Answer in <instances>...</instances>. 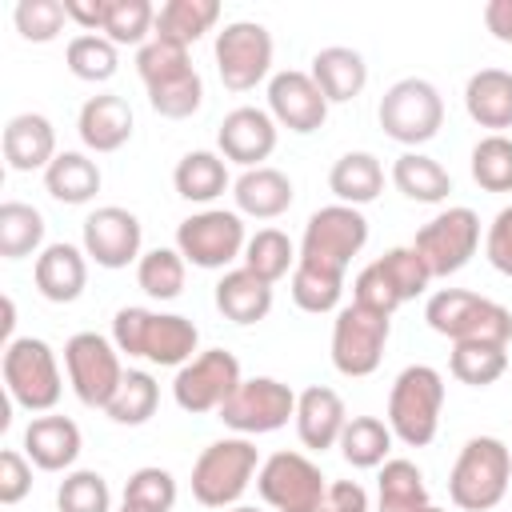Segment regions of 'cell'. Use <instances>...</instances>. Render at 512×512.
I'll return each instance as SVG.
<instances>
[{
	"instance_id": "cell-16",
	"label": "cell",
	"mask_w": 512,
	"mask_h": 512,
	"mask_svg": "<svg viewBox=\"0 0 512 512\" xmlns=\"http://www.w3.org/2000/svg\"><path fill=\"white\" fill-rule=\"evenodd\" d=\"M240 360L224 348H208V352H196L184 368H176V380H172V400L180 412H192V416H204V412H220L224 400L240 388Z\"/></svg>"
},
{
	"instance_id": "cell-14",
	"label": "cell",
	"mask_w": 512,
	"mask_h": 512,
	"mask_svg": "<svg viewBox=\"0 0 512 512\" xmlns=\"http://www.w3.org/2000/svg\"><path fill=\"white\" fill-rule=\"evenodd\" d=\"M412 248H416V256L424 260V268H428L432 280L452 276V272H460V268L476 256V248H480V216H476L472 208H464V204L444 208V212H436V216L416 232Z\"/></svg>"
},
{
	"instance_id": "cell-43",
	"label": "cell",
	"mask_w": 512,
	"mask_h": 512,
	"mask_svg": "<svg viewBox=\"0 0 512 512\" xmlns=\"http://www.w3.org/2000/svg\"><path fill=\"white\" fill-rule=\"evenodd\" d=\"M104 36L116 48H144L156 36V8L148 0H108Z\"/></svg>"
},
{
	"instance_id": "cell-46",
	"label": "cell",
	"mask_w": 512,
	"mask_h": 512,
	"mask_svg": "<svg viewBox=\"0 0 512 512\" xmlns=\"http://www.w3.org/2000/svg\"><path fill=\"white\" fill-rule=\"evenodd\" d=\"M56 508L60 512H112V488L100 472L76 468L60 480L56 488Z\"/></svg>"
},
{
	"instance_id": "cell-4",
	"label": "cell",
	"mask_w": 512,
	"mask_h": 512,
	"mask_svg": "<svg viewBox=\"0 0 512 512\" xmlns=\"http://www.w3.org/2000/svg\"><path fill=\"white\" fill-rule=\"evenodd\" d=\"M512 484V452L500 436H472L452 472H448V496L460 512H492Z\"/></svg>"
},
{
	"instance_id": "cell-5",
	"label": "cell",
	"mask_w": 512,
	"mask_h": 512,
	"mask_svg": "<svg viewBox=\"0 0 512 512\" xmlns=\"http://www.w3.org/2000/svg\"><path fill=\"white\" fill-rule=\"evenodd\" d=\"M444 376L432 364H408L388 392V428L408 448H428L440 432Z\"/></svg>"
},
{
	"instance_id": "cell-19",
	"label": "cell",
	"mask_w": 512,
	"mask_h": 512,
	"mask_svg": "<svg viewBox=\"0 0 512 512\" xmlns=\"http://www.w3.org/2000/svg\"><path fill=\"white\" fill-rule=\"evenodd\" d=\"M268 116L296 132V136H308L316 128H324L328 120V100L324 92L316 88L312 72H296V68H284L268 80Z\"/></svg>"
},
{
	"instance_id": "cell-28",
	"label": "cell",
	"mask_w": 512,
	"mask_h": 512,
	"mask_svg": "<svg viewBox=\"0 0 512 512\" xmlns=\"http://www.w3.org/2000/svg\"><path fill=\"white\" fill-rule=\"evenodd\" d=\"M216 308L232 324H260L272 312V284L260 280L256 272H248L244 264L228 268L216 280Z\"/></svg>"
},
{
	"instance_id": "cell-11",
	"label": "cell",
	"mask_w": 512,
	"mask_h": 512,
	"mask_svg": "<svg viewBox=\"0 0 512 512\" xmlns=\"http://www.w3.org/2000/svg\"><path fill=\"white\" fill-rule=\"evenodd\" d=\"M244 244H248L244 220L240 212H228V208H204L176 224V252L192 268H208V272L228 268L244 260Z\"/></svg>"
},
{
	"instance_id": "cell-52",
	"label": "cell",
	"mask_w": 512,
	"mask_h": 512,
	"mask_svg": "<svg viewBox=\"0 0 512 512\" xmlns=\"http://www.w3.org/2000/svg\"><path fill=\"white\" fill-rule=\"evenodd\" d=\"M324 512H368V492L356 480H332L324 492Z\"/></svg>"
},
{
	"instance_id": "cell-51",
	"label": "cell",
	"mask_w": 512,
	"mask_h": 512,
	"mask_svg": "<svg viewBox=\"0 0 512 512\" xmlns=\"http://www.w3.org/2000/svg\"><path fill=\"white\" fill-rule=\"evenodd\" d=\"M484 256L500 276H512V204L500 208L484 236Z\"/></svg>"
},
{
	"instance_id": "cell-53",
	"label": "cell",
	"mask_w": 512,
	"mask_h": 512,
	"mask_svg": "<svg viewBox=\"0 0 512 512\" xmlns=\"http://www.w3.org/2000/svg\"><path fill=\"white\" fill-rule=\"evenodd\" d=\"M64 12L72 24H80L84 32H104V16H108V0H64Z\"/></svg>"
},
{
	"instance_id": "cell-48",
	"label": "cell",
	"mask_w": 512,
	"mask_h": 512,
	"mask_svg": "<svg viewBox=\"0 0 512 512\" xmlns=\"http://www.w3.org/2000/svg\"><path fill=\"white\" fill-rule=\"evenodd\" d=\"M376 264H380V272L388 276V284L396 288V296L408 304V300H416L428 284H432V276H428V268H424V260L416 256V248L408 244V248H388L384 256H376Z\"/></svg>"
},
{
	"instance_id": "cell-10",
	"label": "cell",
	"mask_w": 512,
	"mask_h": 512,
	"mask_svg": "<svg viewBox=\"0 0 512 512\" xmlns=\"http://www.w3.org/2000/svg\"><path fill=\"white\" fill-rule=\"evenodd\" d=\"M216 72L228 92H252L256 84L272 80V32L260 20H232L216 32Z\"/></svg>"
},
{
	"instance_id": "cell-22",
	"label": "cell",
	"mask_w": 512,
	"mask_h": 512,
	"mask_svg": "<svg viewBox=\"0 0 512 512\" xmlns=\"http://www.w3.org/2000/svg\"><path fill=\"white\" fill-rule=\"evenodd\" d=\"M32 280H36V292L44 300H52V304L80 300V292L88 284V256H84V248H76L68 240L44 244V252L32 264Z\"/></svg>"
},
{
	"instance_id": "cell-54",
	"label": "cell",
	"mask_w": 512,
	"mask_h": 512,
	"mask_svg": "<svg viewBox=\"0 0 512 512\" xmlns=\"http://www.w3.org/2000/svg\"><path fill=\"white\" fill-rule=\"evenodd\" d=\"M484 28L500 44H512V0H488L484 4Z\"/></svg>"
},
{
	"instance_id": "cell-30",
	"label": "cell",
	"mask_w": 512,
	"mask_h": 512,
	"mask_svg": "<svg viewBox=\"0 0 512 512\" xmlns=\"http://www.w3.org/2000/svg\"><path fill=\"white\" fill-rule=\"evenodd\" d=\"M228 164L220 152H208V148H196V152H184L172 168V188L176 196H184L188 204H212L216 196H224L228 188Z\"/></svg>"
},
{
	"instance_id": "cell-12",
	"label": "cell",
	"mask_w": 512,
	"mask_h": 512,
	"mask_svg": "<svg viewBox=\"0 0 512 512\" xmlns=\"http://www.w3.org/2000/svg\"><path fill=\"white\" fill-rule=\"evenodd\" d=\"M392 336V316H380L360 304H344L332 320V368L340 376H372L384 360Z\"/></svg>"
},
{
	"instance_id": "cell-29",
	"label": "cell",
	"mask_w": 512,
	"mask_h": 512,
	"mask_svg": "<svg viewBox=\"0 0 512 512\" xmlns=\"http://www.w3.org/2000/svg\"><path fill=\"white\" fill-rule=\"evenodd\" d=\"M464 108L480 128H492L504 136L512 128V72L504 68H480L464 84Z\"/></svg>"
},
{
	"instance_id": "cell-20",
	"label": "cell",
	"mask_w": 512,
	"mask_h": 512,
	"mask_svg": "<svg viewBox=\"0 0 512 512\" xmlns=\"http://www.w3.org/2000/svg\"><path fill=\"white\" fill-rule=\"evenodd\" d=\"M276 120L264 112V108H252V104H240L232 108L220 128H216V148L224 160L240 164V168H260L272 152H276Z\"/></svg>"
},
{
	"instance_id": "cell-32",
	"label": "cell",
	"mask_w": 512,
	"mask_h": 512,
	"mask_svg": "<svg viewBox=\"0 0 512 512\" xmlns=\"http://www.w3.org/2000/svg\"><path fill=\"white\" fill-rule=\"evenodd\" d=\"M220 20L216 0H168L156 8V40H168L176 48H192L204 32H212Z\"/></svg>"
},
{
	"instance_id": "cell-35",
	"label": "cell",
	"mask_w": 512,
	"mask_h": 512,
	"mask_svg": "<svg viewBox=\"0 0 512 512\" xmlns=\"http://www.w3.org/2000/svg\"><path fill=\"white\" fill-rule=\"evenodd\" d=\"M376 488H380L376 512H416V508L432 504L428 500V488H424V472L412 460H400V456H388L380 464Z\"/></svg>"
},
{
	"instance_id": "cell-37",
	"label": "cell",
	"mask_w": 512,
	"mask_h": 512,
	"mask_svg": "<svg viewBox=\"0 0 512 512\" xmlns=\"http://www.w3.org/2000/svg\"><path fill=\"white\" fill-rule=\"evenodd\" d=\"M32 252H44V216L40 208L24 200H4L0 204V256L4 260H24Z\"/></svg>"
},
{
	"instance_id": "cell-9",
	"label": "cell",
	"mask_w": 512,
	"mask_h": 512,
	"mask_svg": "<svg viewBox=\"0 0 512 512\" xmlns=\"http://www.w3.org/2000/svg\"><path fill=\"white\" fill-rule=\"evenodd\" d=\"M368 244V216L352 204H324L308 216L300 236V260H312L332 272H348L352 256Z\"/></svg>"
},
{
	"instance_id": "cell-2",
	"label": "cell",
	"mask_w": 512,
	"mask_h": 512,
	"mask_svg": "<svg viewBox=\"0 0 512 512\" xmlns=\"http://www.w3.org/2000/svg\"><path fill=\"white\" fill-rule=\"evenodd\" d=\"M136 76L148 92V104L164 120H188L204 104V80L188 60V48H176L168 40H148L136 52Z\"/></svg>"
},
{
	"instance_id": "cell-49",
	"label": "cell",
	"mask_w": 512,
	"mask_h": 512,
	"mask_svg": "<svg viewBox=\"0 0 512 512\" xmlns=\"http://www.w3.org/2000/svg\"><path fill=\"white\" fill-rule=\"evenodd\" d=\"M180 488H176V476L168 468H156V464H144L136 468L128 480H124V500L128 504H144V508H160V512H172Z\"/></svg>"
},
{
	"instance_id": "cell-56",
	"label": "cell",
	"mask_w": 512,
	"mask_h": 512,
	"mask_svg": "<svg viewBox=\"0 0 512 512\" xmlns=\"http://www.w3.org/2000/svg\"><path fill=\"white\" fill-rule=\"evenodd\" d=\"M116 512H160V508H144V504H128V500H120Z\"/></svg>"
},
{
	"instance_id": "cell-3",
	"label": "cell",
	"mask_w": 512,
	"mask_h": 512,
	"mask_svg": "<svg viewBox=\"0 0 512 512\" xmlns=\"http://www.w3.org/2000/svg\"><path fill=\"white\" fill-rule=\"evenodd\" d=\"M424 320L436 336L452 344H512V312L488 296H476L468 288H440L424 304Z\"/></svg>"
},
{
	"instance_id": "cell-41",
	"label": "cell",
	"mask_w": 512,
	"mask_h": 512,
	"mask_svg": "<svg viewBox=\"0 0 512 512\" xmlns=\"http://www.w3.org/2000/svg\"><path fill=\"white\" fill-rule=\"evenodd\" d=\"M296 260H300V248L280 228H260L244 244V268L256 272L260 280H268V284H276L280 276H288L296 268Z\"/></svg>"
},
{
	"instance_id": "cell-39",
	"label": "cell",
	"mask_w": 512,
	"mask_h": 512,
	"mask_svg": "<svg viewBox=\"0 0 512 512\" xmlns=\"http://www.w3.org/2000/svg\"><path fill=\"white\" fill-rule=\"evenodd\" d=\"M156 404H160V384H156L148 372L128 368V372H124V380H120V388H116V396L108 400V408H104V412H108V420H112V424L140 428V424H148V420H152Z\"/></svg>"
},
{
	"instance_id": "cell-40",
	"label": "cell",
	"mask_w": 512,
	"mask_h": 512,
	"mask_svg": "<svg viewBox=\"0 0 512 512\" xmlns=\"http://www.w3.org/2000/svg\"><path fill=\"white\" fill-rule=\"evenodd\" d=\"M64 64H68V72H72L76 80L104 84V80L116 76V68H120V52H116V44H112L108 36H100V32H80V36L68 40V48H64Z\"/></svg>"
},
{
	"instance_id": "cell-44",
	"label": "cell",
	"mask_w": 512,
	"mask_h": 512,
	"mask_svg": "<svg viewBox=\"0 0 512 512\" xmlns=\"http://www.w3.org/2000/svg\"><path fill=\"white\" fill-rule=\"evenodd\" d=\"M188 280V260L176 248H152L136 260V284L152 300H176Z\"/></svg>"
},
{
	"instance_id": "cell-6",
	"label": "cell",
	"mask_w": 512,
	"mask_h": 512,
	"mask_svg": "<svg viewBox=\"0 0 512 512\" xmlns=\"http://www.w3.org/2000/svg\"><path fill=\"white\" fill-rule=\"evenodd\" d=\"M256 472H260V452L248 436L212 440L192 464V496L204 508H236V500L248 492Z\"/></svg>"
},
{
	"instance_id": "cell-17",
	"label": "cell",
	"mask_w": 512,
	"mask_h": 512,
	"mask_svg": "<svg viewBox=\"0 0 512 512\" xmlns=\"http://www.w3.org/2000/svg\"><path fill=\"white\" fill-rule=\"evenodd\" d=\"M256 492L276 512H300V508H320L328 484L304 452H272L268 460H260Z\"/></svg>"
},
{
	"instance_id": "cell-25",
	"label": "cell",
	"mask_w": 512,
	"mask_h": 512,
	"mask_svg": "<svg viewBox=\"0 0 512 512\" xmlns=\"http://www.w3.org/2000/svg\"><path fill=\"white\" fill-rule=\"evenodd\" d=\"M232 200H236V212L240 216H252V220H276L292 208L296 200V188L292 180L280 172V168H244L236 180H232Z\"/></svg>"
},
{
	"instance_id": "cell-15",
	"label": "cell",
	"mask_w": 512,
	"mask_h": 512,
	"mask_svg": "<svg viewBox=\"0 0 512 512\" xmlns=\"http://www.w3.org/2000/svg\"><path fill=\"white\" fill-rule=\"evenodd\" d=\"M224 428L240 436H264L296 420V392L276 376H248L220 408Z\"/></svg>"
},
{
	"instance_id": "cell-7",
	"label": "cell",
	"mask_w": 512,
	"mask_h": 512,
	"mask_svg": "<svg viewBox=\"0 0 512 512\" xmlns=\"http://www.w3.org/2000/svg\"><path fill=\"white\" fill-rule=\"evenodd\" d=\"M0 372H4V388L12 404H20L24 412H52L64 392L56 352L40 336H16L12 344H4Z\"/></svg>"
},
{
	"instance_id": "cell-8",
	"label": "cell",
	"mask_w": 512,
	"mask_h": 512,
	"mask_svg": "<svg viewBox=\"0 0 512 512\" xmlns=\"http://www.w3.org/2000/svg\"><path fill=\"white\" fill-rule=\"evenodd\" d=\"M376 120H380V128H384L388 140H396L408 152H416L420 144H428L440 132V124H444V100H440V92H436L432 80L404 76V80H396L380 96Z\"/></svg>"
},
{
	"instance_id": "cell-42",
	"label": "cell",
	"mask_w": 512,
	"mask_h": 512,
	"mask_svg": "<svg viewBox=\"0 0 512 512\" xmlns=\"http://www.w3.org/2000/svg\"><path fill=\"white\" fill-rule=\"evenodd\" d=\"M448 368L460 384L468 388H488L496 384L504 372H508V348L504 344H452V356H448Z\"/></svg>"
},
{
	"instance_id": "cell-45",
	"label": "cell",
	"mask_w": 512,
	"mask_h": 512,
	"mask_svg": "<svg viewBox=\"0 0 512 512\" xmlns=\"http://www.w3.org/2000/svg\"><path fill=\"white\" fill-rule=\"evenodd\" d=\"M472 180L484 188V192H512V140L500 136V132H488L476 140L472 148Z\"/></svg>"
},
{
	"instance_id": "cell-21",
	"label": "cell",
	"mask_w": 512,
	"mask_h": 512,
	"mask_svg": "<svg viewBox=\"0 0 512 512\" xmlns=\"http://www.w3.org/2000/svg\"><path fill=\"white\" fill-rule=\"evenodd\" d=\"M80 448H84L80 424L68 416L44 412V416H32V424L24 428V456L40 472H68L76 464Z\"/></svg>"
},
{
	"instance_id": "cell-31",
	"label": "cell",
	"mask_w": 512,
	"mask_h": 512,
	"mask_svg": "<svg viewBox=\"0 0 512 512\" xmlns=\"http://www.w3.org/2000/svg\"><path fill=\"white\" fill-rule=\"evenodd\" d=\"M328 188L336 204L364 208L384 192V164L372 152H344L328 172Z\"/></svg>"
},
{
	"instance_id": "cell-23",
	"label": "cell",
	"mask_w": 512,
	"mask_h": 512,
	"mask_svg": "<svg viewBox=\"0 0 512 512\" xmlns=\"http://www.w3.org/2000/svg\"><path fill=\"white\" fill-rule=\"evenodd\" d=\"M344 424H348V412H344V400L336 388L312 384V388L296 392V436L304 448H312V452L336 448Z\"/></svg>"
},
{
	"instance_id": "cell-13",
	"label": "cell",
	"mask_w": 512,
	"mask_h": 512,
	"mask_svg": "<svg viewBox=\"0 0 512 512\" xmlns=\"http://www.w3.org/2000/svg\"><path fill=\"white\" fill-rule=\"evenodd\" d=\"M64 368H68V384H72V392H76V400L84 408H108V400L116 396V388L124 380L120 348L100 332L68 336Z\"/></svg>"
},
{
	"instance_id": "cell-27",
	"label": "cell",
	"mask_w": 512,
	"mask_h": 512,
	"mask_svg": "<svg viewBox=\"0 0 512 512\" xmlns=\"http://www.w3.org/2000/svg\"><path fill=\"white\" fill-rule=\"evenodd\" d=\"M312 80L316 88L324 92L328 104H348L364 92L368 84V64L356 48H344V44H332V48H320L312 56Z\"/></svg>"
},
{
	"instance_id": "cell-55",
	"label": "cell",
	"mask_w": 512,
	"mask_h": 512,
	"mask_svg": "<svg viewBox=\"0 0 512 512\" xmlns=\"http://www.w3.org/2000/svg\"><path fill=\"white\" fill-rule=\"evenodd\" d=\"M12 328H16V304H12V296H4V344H12L16 336H12Z\"/></svg>"
},
{
	"instance_id": "cell-47",
	"label": "cell",
	"mask_w": 512,
	"mask_h": 512,
	"mask_svg": "<svg viewBox=\"0 0 512 512\" xmlns=\"http://www.w3.org/2000/svg\"><path fill=\"white\" fill-rule=\"evenodd\" d=\"M12 24L24 40L32 44H48L64 32L68 24V12H64V0H20L12 8Z\"/></svg>"
},
{
	"instance_id": "cell-36",
	"label": "cell",
	"mask_w": 512,
	"mask_h": 512,
	"mask_svg": "<svg viewBox=\"0 0 512 512\" xmlns=\"http://www.w3.org/2000/svg\"><path fill=\"white\" fill-rule=\"evenodd\" d=\"M292 300L300 312L324 316V312H340V296H344V272L320 268L312 260H296L292 268Z\"/></svg>"
},
{
	"instance_id": "cell-18",
	"label": "cell",
	"mask_w": 512,
	"mask_h": 512,
	"mask_svg": "<svg viewBox=\"0 0 512 512\" xmlns=\"http://www.w3.org/2000/svg\"><path fill=\"white\" fill-rule=\"evenodd\" d=\"M140 244H144V228H140V216L136 212H128L120 204H104V208L88 212V220H84V244L80 248L100 268L116 272V268L136 264L144 256Z\"/></svg>"
},
{
	"instance_id": "cell-26",
	"label": "cell",
	"mask_w": 512,
	"mask_h": 512,
	"mask_svg": "<svg viewBox=\"0 0 512 512\" xmlns=\"http://www.w3.org/2000/svg\"><path fill=\"white\" fill-rule=\"evenodd\" d=\"M4 160L12 172H44L56 160V128L40 112H20L4 124Z\"/></svg>"
},
{
	"instance_id": "cell-33",
	"label": "cell",
	"mask_w": 512,
	"mask_h": 512,
	"mask_svg": "<svg viewBox=\"0 0 512 512\" xmlns=\"http://www.w3.org/2000/svg\"><path fill=\"white\" fill-rule=\"evenodd\" d=\"M44 188L60 204H88L100 192V164L88 152H56L44 168Z\"/></svg>"
},
{
	"instance_id": "cell-57",
	"label": "cell",
	"mask_w": 512,
	"mask_h": 512,
	"mask_svg": "<svg viewBox=\"0 0 512 512\" xmlns=\"http://www.w3.org/2000/svg\"><path fill=\"white\" fill-rule=\"evenodd\" d=\"M228 512H260V508H252V504H236V508H228Z\"/></svg>"
},
{
	"instance_id": "cell-50",
	"label": "cell",
	"mask_w": 512,
	"mask_h": 512,
	"mask_svg": "<svg viewBox=\"0 0 512 512\" xmlns=\"http://www.w3.org/2000/svg\"><path fill=\"white\" fill-rule=\"evenodd\" d=\"M32 492V460L16 448L0 452V504L12 508Z\"/></svg>"
},
{
	"instance_id": "cell-1",
	"label": "cell",
	"mask_w": 512,
	"mask_h": 512,
	"mask_svg": "<svg viewBox=\"0 0 512 512\" xmlns=\"http://www.w3.org/2000/svg\"><path fill=\"white\" fill-rule=\"evenodd\" d=\"M112 344L124 356H140L160 368H184L200 344V328L176 312L120 308L112 316Z\"/></svg>"
},
{
	"instance_id": "cell-24",
	"label": "cell",
	"mask_w": 512,
	"mask_h": 512,
	"mask_svg": "<svg viewBox=\"0 0 512 512\" xmlns=\"http://www.w3.org/2000/svg\"><path fill=\"white\" fill-rule=\"evenodd\" d=\"M76 132H80L88 152H116V148H124L132 140V108H128V100L116 96V92L88 96L80 104Z\"/></svg>"
},
{
	"instance_id": "cell-58",
	"label": "cell",
	"mask_w": 512,
	"mask_h": 512,
	"mask_svg": "<svg viewBox=\"0 0 512 512\" xmlns=\"http://www.w3.org/2000/svg\"><path fill=\"white\" fill-rule=\"evenodd\" d=\"M416 512H444V508H436V504H424V508H416Z\"/></svg>"
},
{
	"instance_id": "cell-59",
	"label": "cell",
	"mask_w": 512,
	"mask_h": 512,
	"mask_svg": "<svg viewBox=\"0 0 512 512\" xmlns=\"http://www.w3.org/2000/svg\"><path fill=\"white\" fill-rule=\"evenodd\" d=\"M300 512H324V504H320V508H300Z\"/></svg>"
},
{
	"instance_id": "cell-38",
	"label": "cell",
	"mask_w": 512,
	"mask_h": 512,
	"mask_svg": "<svg viewBox=\"0 0 512 512\" xmlns=\"http://www.w3.org/2000/svg\"><path fill=\"white\" fill-rule=\"evenodd\" d=\"M392 428L380 420V416H352L340 432V456L352 464V468H380L392 452Z\"/></svg>"
},
{
	"instance_id": "cell-34",
	"label": "cell",
	"mask_w": 512,
	"mask_h": 512,
	"mask_svg": "<svg viewBox=\"0 0 512 512\" xmlns=\"http://www.w3.org/2000/svg\"><path fill=\"white\" fill-rule=\"evenodd\" d=\"M392 184H396V192H404L416 204H440L452 192L448 168L424 152H400L392 160Z\"/></svg>"
}]
</instances>
